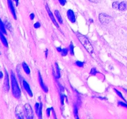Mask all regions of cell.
Instances as JSON below:
<instances>
[{
  "mask_svg": "<svg viewBox=\"0 0 127 119\" xmlns=\"http://www.w3.org/2000/svg\"><path fill=\"white\" fill-rule=\"evenodd\" d=\"M11 82L12 93H13V96L16 99H19L21 96V91L19 88V84L17 81L16 76L12 71H11Z\"/></svg>",
  "mask_w": 127,
  "mask_h": 119,
  "instance_id": "1",
  "label": "cell"
},
{
  "mask_svg": "<svg viewBox=\"0 0 127 119\" xmlns=\"http://www.w3.org/2000/svg\"><path fill=\"white\" fill-rule=\"evenodd\" d=\"M76 35L78 39L79 40V41L82 44V45L85 48V49L87 50V52H89L90 54H92L94 52V49H93V45H91V42H90L88 38L85 35L82 34L78 32H76Z\"/></svg>",
  "mask_w": 127,
  "mask_h": 119,
  "instance_id": "2",
  "label": "cell"
},
{
  "mask_svg": "<svg viewBox=\"0 0 127 119\" xmlns=\"http://www.w3.org/2000/svg\"><path fill=\"white\" fill-rule=\"evenodd\" d=\"M24 110H25V117L27 119H32L34 118L33 110L32 109L31 106L29 104H25L24 105Z\"/></svg>",
  "mask_w": 127,
  "mask_h": 119,
  "instance_id": "3",
  "label": "cell"
},
{
  "mask_svg": "<svg viewBox=\"0 0 127 119\" xmlns=\"http://www.w3.org/2000/svg\"><path fill=\"white\" fill-rule=\"evenodd\" d=\"M15 114L17 118L20 119H24V114H25V110H24V107L22 105H18L16 107L15 110Z\"/></svg>",
  "mask_w": 127,
  "mask_h": 119,
  "instance_id": "4",
  "label": "cell"
},
{
  "mask_svg": "<svg viewBox=\"0 0 127 119\" xmlns=\"http://www.w3.org/2000/svg\"><path fill=\"white\" fill-rule=\"evenodd\" d=\"M45 8H46V10H47V13H48V14H49V17H50V19H51V20L52 21V22H53V23L54 24V25L57 27V28H58V29L60 30V31H61V29H60V26H59L58 22L57 21V20H56V19H55V16H54V14L52 13V12L51 11V10H50V9L49 8V6H48L47 4H46Z\"/></svg>",
  "mask_w": 127,
  "mask_h": 119,
  "instance_id": "5",
  "label": "cell"
},
{
  "mask_svg": "<svg viewBox=\"0 0 127 119\" xmlns=\"http://www.w3.org/2000/svg\"><path fill=\"white\" fill-rule=\"evenodd\" d=\"M99 19L102 24H107L111 20V17L105 13H100L99 15Z\"/></svg>",
  "mask_w": 127,
  "mask_h": 119,
  "instance_id": "6",
  "label": "cell"
},
{
  "mask_svg": "<svg viewBox=\"0 0 127 119\" xmlns=\"http://www.w3.org/2000/svg\"><path fill=\"white\" fill-rule=\"evenodd\" d=\"M22 83V86H23V88L24 89V90L27 92L29 96H30V97H32V96H33V93H32V91L31 88H30L29 84V83H27L24 79H22V83Z\"/></svg>",
  "mask_w": 127,
  "mask_h": 119,
  "instance_id": "7",
  "label": "cell"
},
{
  "mask_svg": "<svg viewBox=\"0 0 127 119\" xmlns=\"http://www.w3.org/2000/svg\"><path fill=\"white\" fill-rule=\"evenodd\" d=\"M10 88V77L9 74L6 70H5V81H4V89L6 92L9 91Z\"/></svg>",
  "mask_w": 127,
  "mask_h": 119,
  "instance_id": "8",
  "label": "cell"
},
{
  "mask_svg": "<svg viewBox=\"0 0 127 119\" xmlns=\"http://www.w3.org/2000/svg\"><path fill=\"white\" fill-rule=\"evenodd\" d=\"M38 78H39V84L41 88L42 89L44 92L47 93L49 92V89H48V87H47V86L45 84V83H44L42 77V75H41L40 71L38 72Z\"/></svg>",
  "mask_w": 127,
  "mask_h": 119,
  "instance_id": "9",
  "label": "cell"
},
{
  "mask_svg": "<svg viewBox=\"0 0 127 119\" xmlns=\"http://www.w3.org/2000/svg\"><path fill=\"white\" fill-rule=\"evenodd\" d=\"M67 17L68 20L70 21L71 23H75L76 20V17L75 13L72 10H68L66 13Z\"/></svg>",
  "mask_w": 127,
  "mask_h": 119,
  "instance_id": "10",
  "label": "cell"
},
{
  "mask_svg": "<svg viewBox=\"0 0 127 119\" xmlns=\"http://www.w3.org/2000/svg\"><path fill=\"white\" fill-rule=\"evenodd\" d=\"M8 1V8L10 9V11H11V13L13 15V17L15 20L17 19V16H16V10H15V8L14 6V5H13V1L12 0H7Z\"/></svg>",
  "mask_w": 127,
  "mask_h": 119,
  "instance_id": "11",
  "label": "cell"
},
{
  "mask_svg": "<svg viewBox=\"0 0 127 119\" xmlns=\"http://www.w3.org/2000/svg\"><path fill=\"white\" fill-rule=\"evenodd\" d=\"M0 40L1 41L2 44H3L4 46L6 47H8V42L6 38L5 37L4 34L0 30Z\"/></svg>",
  "mask_w": 127,
  "mask_h": 119,
  "instance_id": "12",
  "label": "cell"
},
{
  "mask_svg": "<svg viewBox=\"0 0 127 119\" xmlns=\"http://www.w3.org/2000/svg\"><path fill=\"white\" fill-rule=\"evenodd\" d=\"M55 68H56V72H54V75L56 79H59L61 76V74H60V67L57 63H55Z\"/></svg>",
  "mask_w": 127,
  "mask_h": 119,
  "instance_id": "13",
  "label": "cell"
},
{
  "mask_svg": "<svg viewBox=\"0 0 127 119\" xmlns=\"http://www.w3.org/2000/svg\"><path fill=\"white\" fill-rule=\"evenodd\" d=\"M22 67L23 68L24 71V72L27 74V75H29L30 74V69L28 65H27V63H25V62H22Z\"/></svg>",
  "mask_w": 127,
  "mask_h": 119,
  "instance_id": "14",
  "label": "cell"
},
{
  "mask_svg": "<svg viewBox=\"0 0 127 119\" xmlns=\"http://www.w3.org/2000/svg\"><path fill=\"white\" fill-rule=\"evenodd\" d=\"M55 16H56V17H57L58 23L60 24H63V19H62V17H61L60 13L58 10H55Z\"/></svg>",
  "mask_w": 127,
  "mask_h": 119,
  "instance_id": "15",
  "label": "cell"
},
{
  "mask_svg": "<svg viewBox=\"0 0 127 119\" xmlns=\"http://www.w3.org/2000/svg\"><path fill=\"white\" fill-rule=\"evenodd\" d=\"M0 30H1L4 34H7L6 28V26H5V23L2 21V20L1 19H0Z\"/></svg>",
  "mask_w": 127,
  "mask_h": 119,
  "instance_id": "16",
  "label": "cell"
},
{
  "mask_svg": "<svg viewBox=\"0 0 127 119\" xmlns=\"http://www.w3.org/2000/svg\"><path fill=\"white\" fill-rule=\"evenodd\" d=\"M73 114L75 119H79V114H78V107L76 104H74L73 105Z\"/></svg>",
  "mask_w": 127,
  "mask_h": 119,
  "instance_id": "17",
  "label": "cell"
},
{
  "mask_svg": "<svg viewBox=\"0 0 127 119\" xmlns=\"http://www.w3.org/2000/svg\"><path fill=\"white\" fill-rule=\"evenodd\" d=\"M126 9H127V4H126L125 2H121L120 3L119 5H118V10L121 11H125Z\"/></svg>",
  "mask_w": 127,
  "mask_h": 119,
  "instance_id": "18",
  "label": "cell"
},
{
  "mask_svg": "<svg viewBox=\"0 0 127 119\" xmlns=\"http://www.w3.org/2000/svg\"><path fill=\"white\" fill-rule=\"evenodd\" d=\"M42 108H43V104L42 102L40 103L39 109L38 110V112L37 113V115L38 116V118L39 119H42Z\"/></svg>",
  "mask_w": 127,
  "mask_h": 119,
  "instance_id": "19",
  "label": "cell"
},
{
  "mask_svg": "<svg viewBox=\"0 0 127 119\" xmlns=\"http://www.w3.org/2000/svg\"><path fill=\"white\" fill-rule=\"evenodd\" d=\"M4 23H5V26H6V28L9 30H10V31H12L13 27H12V25H11V24L10 23V22H9L8 20H6Z\"/></svg>",
  "mask_w": 127,
  "mask_h": 119,
  "instance_id": "20",
  "label": "cell"
},
{
  "mask_svg": "<svg viewBox=\"0 0 127 119\" xmlns=\"http://www.w3.org/2000/svg\"><path fill=\"white\" fill-rule=\"evenodd\" d=\"M74 45L73 44V42H71L70 44H69V53H70V55H74Z\"/></svg>",
  "mask_w": 127,
  "mask_h": 119,
  "instance_id": "21",
  "label": "cell"
},
{
  "mask_svg": "<svg viewBox=\"0 0 127 119\" xmlns=\"http://www.w3.org/2000/svg\"><path fill=\"white\" fill-rule=\"evenodd\" d=\"M68 52H69V50L64 48V49H62V50H61V52L60 53H61V55L62 56H66L68 55Z\"/></svg>",
  "mask_w": 127,
  "mask_h": 119,
  "instance_id": "22",
  "label": "cell"
},
{
  "mask_svg": "<svg viewBox=\"0 0 127 119\" xmlns=\"http://www.w3.org/2000/svg\"><path fill=\"white\" fill-rule=\"evenodd\" d=\"M60 102H61V104L62 105H64V99H65V96H64V94L60 93Z\"/></svg>",
  "mask_w": 127,
  "mask_h": 119,
  "instance_id": "23",
  "label": "cell"
},
{
  "mask_svg": "<svg viewBox=\"0 0 127 119\" xmlns=\"http://www.w3.org/2000/svg\"><path fill=\"white\" fill-rule=\"evenodd\" d=\"M113 90H114L115 92L116 93V94H117V96H119V97H120V98H122V99H123L124 100H125V98H124V97H123V96L122 94V93H121L119 91H118L117 89H115V88H114V89H113Z\"/></svg>",
  "mask_w": 127,
  "mask_h": 119,
  "instance_id": "24",
  "label": "cell"
},
{
  "mask_svg": "<svg viewBox=\"0 0 127 119\" xmlns=\"http://www.w3.org/2000/svg\"><path fill=\"white\" fill-rule=\"evenodd\" d=\"M118 5H119V3L118 1L113 2L112 4V8L115 10H118Z\"/></svg>",
  "mask_w": 127,
  "mask_h": 119,
  "instance_id": "25",
  "label": "cell"
},
{
  "mask_svg": "<svg viewBox=\"0 0 127 119\" xmlns=\"http://www.w3.org/2000/svg\"><path fill=\"white\" fill-rule=\"evenodd\" d=\"M97 73H98V71H97L96 68H93L91 69V71H90V74H91V75H96Z\"/></svg>",
  "mask_w": 127,
  "mask_h": 119,
  "instance_id": "26",
  "label": "cell"
},
{
  "mask_svg": "<svg viewBox=\"0 0 127 119\" xmlns=\"http://www.w3.org/2000/svg\"><path fill=\"white\" fill-rule=\"evenodd\" d=\"M75 64L77 66H78V67L82 68V67H83L84 63L83 62H82V61H76L75 62Z\"/></svg>",
  "mask_w": 127,
  "mask_h": 119,
  "instance_id": "27",
  "label": "cell"
},
{
  "mask_svg": "<svg viewBox=\"0 0 127 119\" xmlns=\"http://www.w3.org/2000/svg\"><path fill=\"white\" fill-rule=\"evenodd\" d=\"M118 105H120V106L123 107H125V108L127 109V103H125V102H121V101H119V102H118Z\"/></svg>",
  "mask_w": 127,
  "mask_h": 119,
  "instance_id": "28",
  "label": "cell"
},
{
  "mask_svg": "<svg viewBox=\"0 0 127 119\" xmlns=\"http://www.w3.org/2000/svg\"><path fill=\"white\" fill-rule=\"evenodd\" d=\"M51 111H52V107H51V108L47 109V110H46V114H47V117H49L50 116Z\"/></svg>",
  "mask_w": 127,
  "mask_h": 119,
  "instance_id": "29",
  "label": "cell"
},
{
  "mask_svg": "<svg viewBox=\"0 0 127 119\" xmlns=\"http://www.w3.org/2000/svg\"><path fill=\"white\" fill-rule=\"evenodd\" d=\"M39 107H40V103H35V113L38 112V110L39 109Z\"/></svg>",
  "mask_w": 127,
  "mask_h": 119,
  "instance_id": "30",
  "label": "cell"
},
{
  "mask_svg": "<svg viewBox=\"0 0 127 119\" xmlns=\"http://www.w3.org/2000/svg\"><path fill=\"white\" fill-rule=\"evenodd\" d=\"M58 2H59V3L61 5V6H64V5H66V1H67V0H58Z\"/></svg>",
  "mask_w": 127,
  "mask_h": 119,
  "instance_id": "31",
  "label": "cell"
},
{
  "mask_svg": "<svg viewBox=\"0 0 127 119\" xmlns=\"http://www.w3.org/2000/svg\"><path fill=\"white\" fill-rule=\"evenodd\" d=\"M41 26L40 25V23L39 22H36L34 24V27L35 29H39L40 28Z\"/></svg>",
  "mask_w": 127,
  "mask_h": 119,
  "instance_id": "32",
  "label": "cell"
},
{
  "mask_svg": "<svg viewBox=\"0 0 127 119\" xmlns=\"http://www.w3.org/2000/svg\"><path fill=\"white\" fill-rule=\"evenodd\" d=\"M88 1L93 3H98L100 2V0H88Z\"/></svg>",
  "mask_w": 127,
  "mask_h": 119,
  "instance_id": "33",
  "label": "cell"
},
{
  "mask_svg": "<svg viewBox=\"0 0 127 119\" xmlns=\"http://www.w3.org/2000/svg\"><path fill=\"white\" fill-rule=\"evenodd\" d=\"M35 17V14H34V13H31V14H30V20H33L34 19Z\"/></svg>",
  "mask_w": 127,
  "mask_h": 119,
  "instance_id": "34",
  "label": "cell"
},
{
  "mask_svg": "<svg viewBox=\"0 0 127 119\" xmlns=\"http://www.w3.org/2000/svg\"><path fill=\"white\" fill-rule=\"evenodd\" d=\"M3 76H4L3 73V72H2V71H0V79L3 78Z\"/></svg>",
  "mask_w": 127,
  "mask_h": 119,
  "instance_id": "35",
  "label": "cell"
},
{
  "mask_svg": "<svg viewBox=\"0 0 127 119\" xmlns=\"http://www.w3.org/2000/svg\"><path fill=\"white\" fill-rule=\"evenodd\" d=\"M48 52H49V50H48V49H46L45 52V54L46 58H47V56H48Z\"/></svg>",
  "mask_w": 127,
  "mask_h": 119,
  "instance_id": "36",
  "label": "cell"
},
{
  "mask_svg": "<svg viewBox=\"0 0 127 119\" xmlns=\"http://www.w3.org/2000/svg\"><path fill=\"white\" fill-rule=\"evenodd\" d=\"M57 51H58V52H61V50H62V49H61V47H57Z\"/></svg>",
  "mask_w": 127,
  "mask_h": 119,
  "instance_id": "37",
  "label": "cell"
},
{
  "mask_svg": "<svg viewBox=\"0 0 127 119\" xmlns=\"http://www.w3.org/2000/svg\"><path fill=\"white\" fill-rule=\"evenodd\" d=\"M19 0H14V1L16 3V6H18V4H19Z\"/></svg>",
  "mask_w": 127,
  "mask_h": 119,
  "instance_id": "38",
  "label": "cell"
},
{
  "mask_svg": "<svg viewBox=\"0 0 127 119\" xmlns=\"http://www.w3.org/2000/svg\"><path fill=\"white\" fill-rule=\"evenodd\" d=\"M89 21L91 22V23H93V19H89Z\"/></svg>",
  "mask_w": 127,
  "mask_h": 119,
  "instance_id": "39",
  "label": "cell"
},
{
  "mask_svg": "<svg viewBox=\"0 0 127 119\" xmlns=\"http://www.w3.org/2000/svg\"><path fill=\"white\" fill-rule=\"evenodd\" d=\"M124 90H125V91L126 92H127V89H124Z\"/></svg>",
  "mask_w": 127,
  "mask_h": 119,
  "instance_id": "40",
  "label": "cell"
}]
</instances>
